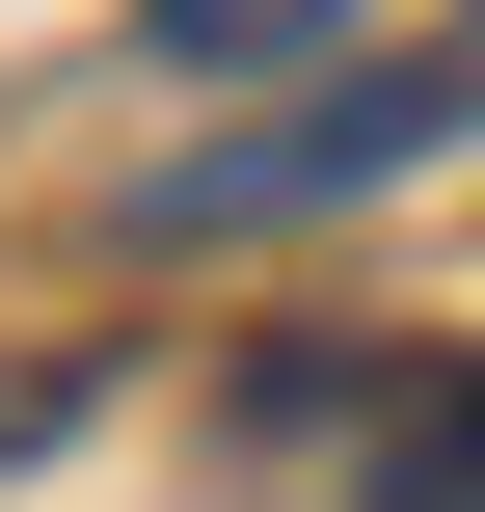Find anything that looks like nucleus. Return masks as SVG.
I'll return each instance as SVG.
<instances>
[{"label":"nucleus","mask_w":485,"mask_h":512,"mask_svg":"<svg viewBox=\"0 0 485 512\" xmlns=\"http://www.w3.org/2000/svg\"><path fill=\"white\" fill-rule=\"evenodd\" d=\"M459 108H485L459 54H405V81H324V108H270V135H189V162H135V243H270V216H324V189H405Z\"/></svg>","instance_id":"obj_1"},{"label":"nucleus","mask_w":485,"mask_h":512,"mask_svg":"<svg viewBox=\"0 0 485 512\" xmlns=\"http://www.w3.org/2000/svg\"><path fill=\"white\" fill-rule=\"evenodd\" d=\"M351 512H485V378H405L378 459H351Z\"/></svg>","instance_id":"obj_2"},{"label":"nucleus","mask_w":485,"mask_h":512,"mask_svg":"<svg viewBox=\"0 0 485 512\" xmlns=\"http://www.w3.org/2000/svg\"><path fill=\"white\" fill-rule=\"evenodd\" d=\"M135 27H162V54H189V81H243V54H324V27H351V0H135Z\"/></svg>","instance_id":"obj_3"}]
</instances>
